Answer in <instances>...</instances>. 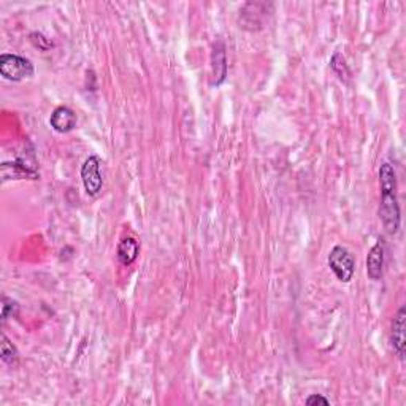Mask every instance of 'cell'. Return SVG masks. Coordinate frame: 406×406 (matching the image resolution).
Returning a JSON list of instances; mask_svg holds the SVG:
<instances>
[{
  "instance_id": "8",
  "label": "cell",
  "mask_w": 406,
  "mask_h": 406,
  "mask_svg": "<svg viewBox=\"0 0 406 406\" xmlns=\"http://www.w3.org/2000/svg\"><path fill=\"white\" fill-rule=\"evenodd\" d=\"M50 125L59 134H68L77 128V114L72 108L68 107H57L54 112L51 113Z\"/></svg>"
},
{
  "instance_id": "1",
  "label": "cell",
  "mask_w": 406,
  "mask_h": 406,
  "mask_svg": "<svg viewBox=\"0 0 406 406\" xmlns=\"http://www.w3.org/2000/svg\"><path fill=\"white\" fill-rule=\"evenodd\" d=\"M379 189H381V203H379V219L387 234L395 235L402 223V213L397 199V173L389 162L379 167Z\"/></svg>"
},
{
  "instance_id": "2",
  "label": "cell",
  "mask_w": 406,
  "mask_h": 406,
  "mask_svg": "<svg viewBox=\"0 0 406 406\" xmlns=\"http://www.w3.org/2000/svg\"><path fill=\"white\" fill-rule=\"evenodd\" d=\"M329 267L340 283H351L356 273V259L352 252L345 246L336 245L329 254Z\"/></svg>"
},
{
  "instance_id": "12",
  "label": "cell",
  "mask_w": 406,
  "mask_h": 406,
  "mask_svg": "<svg viewBox=\"0 0 406 406\" xmlns=\"http://www.w3.org/2000/svg\"><path fill=\"white\" fill-rule=\"evenodd\" d=\"M18 309H19V305L14 302L13 298L3 295V298H2V324L7 323V321L10 318H13V316H17Z\"/></svg>"
},
{
  "instance_id": "3",
  "label": "cell",
  "mask_w": 406,
  "mask_h": 406,
  "mask_svg": "<svg viewBox=\"0 0 406 406\" xmlns=\"http://www.w3.org/2000/svg\"><path fill=\"white\" fill-rule=\"evenodd\" d=\"M0 75L8 81H23L34 75V64L23 56L5 52L0 56Z\"/></svg>"
},
{
  "instance_id": "13",
  "label": "cell",
  "mask_w": 406,
  "mask_h": 406,
  "mask_svg": "<svg viewBox=\"0 0 406 406\" xmlns=\"http://www.w3.org/2000/svg\"><path fill=\"white\" fill-rule=\"evenodd\" d=\"M30 40H32V43L37 46V48H40L41 51H48L50 48H52L51 41L41 34H37V32L30 34Z\"/></svg>"
},
{
  "instance_id": "9",
  "label": "cell",
  "mask_w": 406,
  "mask_h": 406,
  "mask_svg": "<svg viewBox=\"0 0 406 406\" xmlns=\"http://www.w3.org/2000/svg\"><path fill=\"white\" fill-rule=\"evenodd\" d=\"M140 254V243L135 236H124L123 240L119 241L118 251H116V256H118V261L123 263V265L129 267L139 259Z\"/></svg>"
},
{
  "instance_id": "11",
  "label": "cell",
  "mask_w": 406,
  "mask_h": 406,
  "mask_svg": "<svg viewBox=\"0 0 406 406\" xmlns=\"http://www.w3.org/2000/svg\"><path fill=\"white\" fill-rule=\"evenodd\" d=\"M330 67H332V70H334L335 75L338 77L343 83H347V81H349V78H351V70H349V67H347V64H346L345 57H343V56L340 54V52H335V54L332 56V59H330Z\"/></svg>"
},
{
  "instance_id": "4",
  "label": "cell",
  "mask_w": 406,
  "mask_h": 406,
  "mask_svg": "<svg viewBox=\"0 0 406 406\" xmlns=\"http://www.w3.org/2000/svg\"><path fill=\"white\" fill-rule=\"evenodd\" d=\"M102 161L99 156H89L81 165V181L84 186V191L91 197H97L102 192L103 187V176L100 172Z\"/></svg>"
},
{
  "instance_id": "10",
  "label": "cell",
  "mask_w": 406,
  "mask_h": 406,
  "mask_svg": "<svg viewBox=\"0 0 406 406\" xmlns=\"http://www.w3.org/2000/svg\"><path fill=\"white\" fill-rule=\"evenodd\" d=\"M0 357L10 367H17L19 362V352L17 346L8 340V336L2 334V343H0Z\"/></svg>"
},
{
  "instance_id": "7",
  "label": "cell",
  "mask_w": 406,
  "mask_h": 406,
  "mask_svg": "<svg viewBox=\"0 0 406 406\" xmlns=\"http://www.w3.org/2000/svg\"><path fill=\"white\" fill-rule=\"evenodd\" d=\"M384 256H386V243L383 238H379L367 256V275L373 281H378L383 276Z\"/></svg>"
},
{
  "instance_id": "14",
  "label": "cell",
  "mask_w": 406,
  "mask_h": 406,
  "mask_svg": "<svg viewBox=\"0 0 406 406\" xmlns=\"http://www.w3.org/2000/svg\"><path fill=\"white\" fill-rule=\"evenodd\" d=\"M305 403H307L308 406H313V405H329L330 402L325 397H323V395L313 394V395H309L307 400H305Z\"/></svg>"
},
{
  "instance_id": "5",
  "label": "cell",
  "mask_w": 406,
  "mask_h": 406,
  "mask_svg": "<svg viewBox=\"0 0 406 406\" xmlns=\"http://www.w3.org/2000/svg\"><path fill=\"white\" fill-rule=\"evenodd\" d=\"M390 346L400 358H405L406 349V308L402 307L392 319L390 327Z\"/></svg>"
},
{
  "instance_id": "6",
  "label": "cell",
  "mask_w": 406,
  "mask_h": 406,
  "mask_svg": "<svg viewBox=\"0 0 406 406\" xmlns=\"http://www.w3.org/2000/svg\"><path fill=\"white\" fill-rule=\"evenodd\" d=\"M227 54H225V45L223 40L214 41L212 51V86H221L227 78Z\"/></svg>"
}]
</instances>
